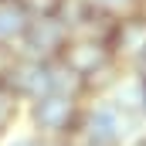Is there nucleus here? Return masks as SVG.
<instances>
[{"instance_id": "7", "label": "nucleus", "mask_w": 146, "mask_h": 146, "mask_svg": "<svg viewBox=\"0 0 146 146\" xmlns=\"http://www.w3.org/2000/svg\"><path fill=\"white\" fill-rule=\"evenodd\" d=\"M51 92H61V95H72V99H82L88 92V82L82 75H75L72 68H65L61 61H51Z\"/></svg>"}, {"instance_id": "14", "label": "nucleus", "mask_w": 146, "mask_h": 146, "mask_svg": "<svg viewBox=\"0 0 146 146\" xmlns=\"http://www.w3.org/2000/svg\"><path fill=\"white\" fill-rule=\"evenodd\" d=\"M136 146H146V139H143V143H136Z\"/></svg>"}, {"instance_id": "5", "label": "nucleus", "mask_w": 146, "mask_h": 146, "mask_svg": "<svg viewBox=\"0 0 146 146\" xmlns=\"http://www.w3.org/2000/svg\"><path fill=\"white\" fill-rule=\"evenodd\" d=\"M109 51L115 61H129V65L146 51V7L115 17L109 34Z\"/></svg>"}, {"instance_id": "13", "label": "nucleus", "mask_w": 146, "mask_h": 146, "mask_svg": "<svg viewBox=\"0 0 146 146\" xmlns=\"http://www.w3.org/2000/svg\"><path fill=\"white\" fill-rule=\"evenodd\" d=\"M14 146H37V143H31V139H21V143H14Z\"/></svg>"}, {"instance_id": "3", "label": "nucleus", "mask_w": 146, "mask_h": 146, "mask_svg": "<svg viewBox=\"0 0 146 146\" xmlns=\"http://www.w3.org/2000/svg\"><path fill=\"white\" fill-rule=\"evenodd\" d=\"M65 44H68V27L61 24V17H31L27 31L17 41V51L37 61H58Z\"/></svg>"}, {"instance_id": "11", "label": "nucleus", "mask_w": 146, "mask_h": 146, "mask_svg": "<svg viewBox=\"0 0 146 146\" xmlns=\"http://www.w3.org/2000/svg\"><path fill=\"white\" fill-rule=\"evenodd\" d=\"M17 44H7V41H0V82H3V75L10 72V65L17 61Z\"/></svg>"}, {"instance_id": "4", "label": "nucleus", "mask_w": 146, "mask_h": 146, "mask_svg": "<svg viewBox=\"0 0 146 146\" xmlns=\"http://www.w3.org/2000/svg\"><path fill=\"white\" fill-rule=\"evenodd\" d=\"M3 85L21 102H34V99L51 92V61H37V58H27V54H17L10 72L3 75Z\"/></svg>"}, {"instance_id": "2", "label": "nucleus", "mask_w": 146, "mask_h": 146, "mask_svg": "<svg viewBox=\"0 0 146 146\" xmlns=\"http://www.w3.org/2000/svg\"><path fill=\"white\" fill-rule=\"evenodd\" d=\"M31 119L44 136H72L78 133V122H82V106L72 95L48 92L31 102Z\"/></svg>"}, {"instance_id": "6", "label": "nucleus", "mask_w": 146, "mask_h": 146, "mask_svg": "<svg viewBox=\"0 0 146 146\" xmlns=\"http://www.w3.org/2000/svg\"><path fill=\"white\" fill-rule=\"evenodd\" d=\"M27 14H24V7L17 3V0H0V41H7V44H17L21 34L27 31Z\"/></svg>"}, {"instance_id": "8", "label": "nucleus", "mask_w": 146, "mask_h": 146, "mask_svg": "<svg viewBox=\"0 0 146 146\" xmlns=\"http://www.w3.org/2000/svg\"><path fill=\"white\" fill-rule=\"evenodd\" d=\"M17 109H21V99H17V95L0 82V133L17 119Z\"/></svg>"}, {"instance_id": "1", "label": "nucleus", "mask_w": 146, "mask_h": 146, "mask_svg": "<svg viewBox=\"0 0 146 146\" xmlns=\"http://www.w3.org/2000/svg\"><path fill=\"white\" fill-rule=\"evenodd\" d=\"M65 68H72L75 75H82L88 82V92L99 85V82H112V72H115V58H112L109 44L99 41V37H68L61 58H58Z\"/></svg>"}, {"instance_id": "10", "label": "nucleus", "mask_w": 146, "mask_h": 146, "mask_svg": "<svg viewBox=\"0 0 146 146\" xmlns=\"http://www.w3.org/2000/svg\"><path fill=\"white\" fill-rule=\"evenodd\" d=\"M88 3L106 10V14H112V17H122V14H133V10L146 7V0H88Z\"/></svg>"}, {"instance_id": "12", "label": "nucleus", "mask_w": 146, "mask_h": 146, "mask_svg": "<svg viewBox=\"0 0 146 146\" xmlns=\"http://www.w3.org/2000/svg\"><path fill=\"white\" fill-rule=\"evenodd\" d=\"M139 109L146 112V78H143V85H139Z\"/></svg>"}, {"instance_id": "9", "label": "nucleus", "mask_w": 146, "mask_h": 146, "mask_svg": "<svg viewBox=\"0 0 146 146\" xmlns=\"http://www.w3.org/2000/svg\"><path fill=\"white\" fill-rule=\"evenodd\" d=\"M27 17H58L65 0H17Z\"/></svg>"}]
</instances>
